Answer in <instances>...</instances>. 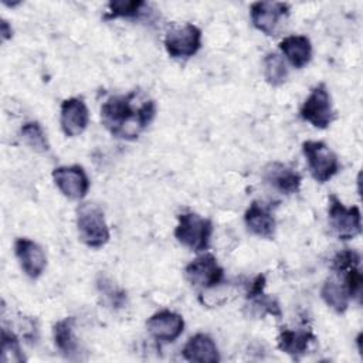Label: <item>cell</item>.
I'll list each match as a JSON object with an SVG mask.
<instances>
[{
	"instance_id": "3",
	"label": "cell",
	"mask_w": 363,
	"mask_h": 363,
	"mask_svg": "<svg viewBox=\"0 0 363 363\" xmlns=\"http://www.w3.org/2000/svg\"><path fill=\"white\" fill-rule=\"evenodd\" d=\"M211 234L213 223L210 218L193 211L182 213L177 216L174 237L182 245L190 248L191 251H206L210 245Z\"/></svg>"
},
{
	"instance_id": "2",
	"label": "cell",
	"mask_w": 363,
	"mask_h": 363,
	"mask_svg": "<svg viewBox=\"0 0 363 363\" xmlns=\"http://www.w3.org/2000/svg\"><path fill=\"white\" fill-rule=\"evenodd\" d=\"M77 230L79 240L89 248H101L111 238L105 214L102 208L94 203H82L78 206Z\"/></svg>"
},
{
	"instance_id": "8",
	"label": "cell",
	"mask_w": 363,
	"mask_h": 363,
	"mask_svg": "<svg viewBox=\"0 0 363 363\" xmlns=\"http://www.w3.org/2000/svg\"><path fill=\"white\" fill-rule=\"evenodd\" d=\"M184 277L190 285L206 291L223 282L224 269L220 267L213 254L206 252L196 257L186 265Z\"/></svg>"
},
{
	"instance_id": "14",
	"label": "cell",
	"mask_w": 363,
	"mask_h": 363,
	"mask_svg": "<svg viewBox=\"0 0 363 363\" xmlns=\"http://www.w3.org/2000/svg\"><path fill=\"white\" fill-rule=\"evenodd\" d=\"M264 180L282 194H295L302 184V176L281 162H271L264 167Z\"/></svg>"
},
{
	"instance_id": "1",
	"label": "cell",
	"mask_w": 363,
	"mask_h": 363,
	"mask_svg": "<svg viewBox=\"0 0 363 363\" xmlns=\"http://www.w3.org/2000/svg\"><path fill=\"white\" fill-rule=\"evenodd\" d=\"M139 92L112 95L101 105V122L115 138L133 140L152 123L157 106L153 99H143L135 106Z\"/></svg>"
},
{
	"instance_id": "19",
	"label": "cell",
	"mask_w": 363,
	"mask_h": 363,
	"mask_svg": "<svg viewBox=\"0 0 363 363\" xmlns=\"http://www.w3.org/2000/svg\"><path fill=\"white\" fill-rule=\"evenodd\" d=\"M278 47L285 60L296 69L303 68L312 60V43L306 35H288L279 41Z\"/></svg>"
},
{
	"instance_id": "10",
	"label": "cell",
	"mask_w": 363,
	"mask_h": 363,
	"mask_svg": "<svg viewBox=\"0 0 363 363\" xmlns=\"http://www.w3.org/2000/svg\"><path fill=\"white\" fill-rule=\"evenodd\" d=\"M14 255L28 278L37 279L43 275L47 267V257L40 244L30 238L20 237L14 241Z\"/></svg>"
},
{
	"instance_id": "12",
	"label": "cell",
	"mask_w": 363,
	"mask_h": 363,
	"mask_svg": "<svg viewBox=\"0 0 363 363\" xmlns=\"http://www.w3.org/2000/svg\"><path fill=\"white\" fill-rule=\"evenodd\" d=\"M149 335L162 343L174 342L184 330V319L180 313L163 309L146 320Z\"/></svg>"
},
{
	"instance_id": "26",
	"label": "cell",
	"mask_w": 363,
	"mask_h": 363,
	"mask_svg": "<svg viewBox=\"0 0 363 363\" xmlns=\"http://www.w3.org/2000/svg\"><path fill=\"white\" fill-rule=\"evenodd\" d=\"M360 261H362V257L356 250L346 248L343 251H339L333 257L330 268L336 275H340L352 268H357L360 265Z\"/></svg>"
},
{
	"instance_id": "17",
	"label": "cell",
	"mask_w": 363,
	"mask_h": 363,
	"mask_svg": "<svg viewBox=\"0 0 363 363\" xmlns=\"http://www.w3.org/2000/svg\"><path fill=\"white\" fill-rule=\"evenodd\" d=\"M182 354L186 360L196 363H218L221 359L214 339L201 332L193 335L186 342Z\"/></svg>"
},
{
	"instance_id": "9",
	"label": "cell",
	"mask_w": 363,
	"mask_h": 363,
	"mask_svg": "<svg viewBox=\"0 0 363 363\" xmlns=\"http://www.w3.org/2000/svg\"><path fill=\"white\" fill-rule=\"evenodd\" d=\"M52 180L57 189L69 200H82L89 190V177L82 166H58L52 170Z\"/></svg>"
},
{
	"instance_id": "11",
	"label": "cell",
	"mask_w": 363,
	"mask_h": 363,
	"mask_svg": "<svg viewBox=\"0 0 363 363\" xmlns=\"http://www.w3.org/2000/svg\"><path fill=\"white\" fill-rule=\"evenodd\" d=\"M89 123V111L84 99L67 98L61 102L60 125L61 130L68 138L79 136Z\"/></svg>"
},
{
	"instance_id": "20",
	"label": "cell",
	"mask_w": 363,
	"mask_h": 363,
	"mask_svg": "<svg viewBox=\"0 0 363 363\" xmlns=\"http://www.w3.org/2000/svg\"><path fill=\"white\" fill-rule=\"evenodd\" d=\"M74 328H75V318L67 316L58 320L52 329L54 343L60 350V353L64 354L67 359H74L75 354H78V349H79V343L74 333Z\"/></svg>"
},
{
	"instance_id": "22",
	"label": "cell",
	"mask_w": 363,
	"mask_h": 363,
	"mask_svg": "<svg viewBox=\"0 0 363 363\" xmlns=\"http://www.w3.org/2000/svg\"><path fill=\"white\" fill-rule=\"evenodd\" d=\"M264 65V78L271 86L282 85L288 78V68L281 57L277 52H268L262 61Z\"/></svg>"
},
{
	"instance_id": "23",
	"label": "cell",
	"mask_w": 363,
	"mask_h": 363,
	"mask_svg": "<svg viewBox=\"0 0 363 363\" xmlns=\"http://www.w3.org/2000/svg\"><path fill=\"white\" fill-rule=\"evenodd\" d=\"M145 6L146 3L142 0H111L104 18H138L143 13L142 10Z\"/></svg>"
},
{
	"instance_id": "15",
	"label": "cell",
	"mask_w": 363,
	"mask_h": 363,
	"mask_svg": "<svg viewBox=\"0 0 363 363\" xmlns=\"http://www.w3.org/2000/svg\"><path fill=\"white\" fill-rule=\"evenodd\" d=\"M244 223L254 235L265 240H272L275 235L277 221L274 214L271 213L269 207L264 203L254 200L248 206L244 214Z\"/></svg>"
},
{
	"instance_id": "27",
	"label": "cell",
	"mask_w": 363,
	"mask_h": 363,
	"mask_svg": "<svg viewBox=\"0 0 363 363\" xmlns=\"http://www.w3.org/2000/svg\"><path fill=\"white\" fill-rule=\"evenodd\" d=\"M96 285H98L99 292L111 302V305H113L115 308H121L123 305V302L126 299V295L111 279L101 275L99 279L96 281Z\"/></svg>"
},
{
	"instance_id": "16",
	"label": "cell",
	"mask_w": 363,
	"mask_h": 363,
	"mask_svg": "<svg viewBox=\"0 0 363 363\" xmlns=\"http://www.w3.org/2000/svg\"><path fill=\"white\" fill-rule=\"evenodd\" d=\"M264 289H265V275L259 274L252 279L247 291V301H248V308L251 309V313L257 316H264L268 313V315L281 318L282 312H281L279 303L277 302L275 298L267 295Z\"/></svg>"
},
{
	"instance_id": "25",
	"label": "cell",
	"mask_w": 363,
	"mask_h": 363,
	"mask_svg": "<svg viewBox=\"0 0 363 363\" xmlns=\"http://www.w3.org/2000/svg\"><path fill=\"white\" fill-rule=\"evenodd\" d=\"M26 360V356L20 347V340L13 330L7 328L1 329V363H21Z\"/></svg>"
},
{
	"instance_id": "18",
	"label": "cell",
	"mask_w": 363,
	"mask_h": 363,
	"mask_svg": "<svg viewBox=\"0 0 363 363\" xmlns=\"http://www.w3.org/2000/svg\"><path fill=\"white\" fill-rule=\"evenodd\" d=\"M315 340H316V336L309 328H299V329L282 328L277 337V345L281 352L292 357H299L306 353V350Z\"/></svg>"
},
{
	"instance_id": "21",
	"label": "cell",
	"mask_w": 363,
	"mask_h": 363,
	"mask_svg": "<svg viewBox=\"0 0 363 363\" xmlns=\"http://www.w3.org/2000/svg\"><path fill=\"white\" fill-rule=\"evenodd\" d=\"M320 298L323 302L337 313H345L349 308L350 296L349 292L337 277L328 278L320 288Z\"/></svg>"
},
{
	"instance_id": "24",
	"label": "cell",
	"mask_w": 363,
	"mask_h": 363,
	"mask_svg": "<svg viewBox=\"0 0 363 363\" xmlns=\"http://www.w3.org/2000/svg\"><path fill=\"white\" fill-rule=\"evenodd\" d=\"M21 139L26 142L27 146H30L33 150L45 153L50 150V143L47 139V135L43 129V126L37 121H28L26 122L21 129Z\"/></svg>"
},
{
	"instance_id": "7",
	"label": "cell",
	"mask_w": 363,
	"mask_h": 363,
	"mask_svg": "<svg viewBox=\"0 0 363 363\" xmlns=\"http://www.w3.org/2000/svg\"><path fill=\"white\" fill-rule=\"evenodd\" d=\"M201 30L191 23L173 26L166 31L164 48L172 58H190L201 48Z\"/></svg>"
},
{
	"instance_id": "28",
	"label": "cell",
	"mask_w": 363,
	"mask_h": 363,
	"mask_svg": "<svg viewBox=\"0 0 363 363\" xmlns=\"http://www.w3.org/2000/svg\"><path fill=\"white\" fill-rule=\"evenodd\" d=\"M0 33H1V40L3 41L11 38V35H13L11 26L6 20H1V23H0Z\"/></svg>"
},
{
	"instance_id": "13",
	"label": "cell",
	"mask_w": 363,
	"mask_h": 363,
	"mask_svg": "<svg viewBox=\"0 0 363 363\" xmlns=\"http://www.w3.org/2000/svg\"><path fill=\"white\" fill-rule=\"evenodd\" d=\"M288 14L289 4L282 1H255L250 6L252 26L265 35H272L279 20Z\"/></svg>"
},
{
	"instance_id": "5",
	"label": "cell",
	"mask_w": 363,
	"mask_h": 363,
	"mask_svg": "<svg viewBox=\"0 0 363 363\" xmlns=\"http://www.w3.org/2000/svg\"><path fill=\"white\" fill-rule=\"evenodd\" d=\"M329 224L339 240H353L362 233V214L357 206L346 207L335 194L328 197Z\"/></svg>"
},
{
	"instance_id": "4",
	"label": "cell",
	"mask_w": 363,
	"mask_h": 363,
	"mask_svg": "<svg viewBox=\"0 0 363 363\" xmlns=\"http://www.w3.org/2000/svg\"><path fill=\"white\" fill-rule=\"evenodd\" d=\"M302 152L306 157L311 176L318 183L329 182L340 169L337 155L322 140H305Z\"/></svg>"
},
{
	"instance_id": "6",
	"label": "cell",
	"mask_w": 363,
	"mask_h": 363,
	"mask_svg": "<svg viewBox=\"0 0 363 363\" xmlns=\"http://www.w3.org/2000/svg\"><path fill=\"white\" fill-rule=\"evenodd\" d=\"M301 118L313 128L326 129L335 121L332 98L325 84H318L303 101L299 109Z\"/></svg>"
}]
</instances>
